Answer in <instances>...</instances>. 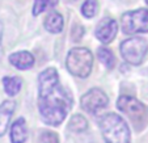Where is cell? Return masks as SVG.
Masks as SVG:
<instances>
[{"instance_id":"18","label":"cell","mask_w":148,"mask_h":143,"mask_svg":"<svg viewBox=\"0 0 148 143\" xmlns=\"http://www.w3.org/2000/svg\"><path fill=\"white\" fill-rule=\"evenodd\" d=\"M41 143H59V138L53 131H43L39 137Z\"/></svg>"},{"instance_id":"16","label":"cell","mask_w":148,"mask_h":143,"mask_svg":"<svg viewBox=\"0 0 148 143\" xmlns=\"http://www.w3.org/2000/svg\"><path fill=\"white\" fill-rule=\"evenodd\" d=\"M56 4H58V0H34L33 11H32L33 16H38V14L54 8Z\"/></svg>"},{"instance_id":"10","label":"cell","mask_w":148,"mask_h":143,"mask_svg":"<svg viewBox=\"0 0 148 143\" xmlns=\"http://www.w3.org/2000/svg\"><path fill=\"white\" fill-rule=\"evenodd\" d=\"M34 62L36 60H34L33 54L29 51H17V53L11 54V56H9V63L13 67H16L17 70L21 71L29 70L30 67H33Z\"/></svg>"},{"instance_id":"4","label":"cell","mask_w":148,"mask_h":143,"mask_svg":"<svg viewBox=\"0 0 148 143\" xmlns=\"http://www.w3.org/2000/svg\"><path fill=\"white\" fill-rule=\"evenodd\" d=\"M117 107L123 114L127 116L138 131H142L148 124V107L131 96H121L117 101Z\"/></svg>"},{"instance_id":"2","label":"cell","mask_w":148,"mask_h":143,"mask_svg":"<svg viewBox=\"0 0 148 143\" xmlns=\"http://www.w3.org/2000/svg\"><path fill=\"white\" fill-rule=\"evenodd\" d=\"M105 143H131V134L126 121L115 113H108L100 120Z\"/></svg>"},{"instance_id":"20","label":"cell","mask_w":148,"mask_h":143,"mask_svg":"<svg viewBox=\"0 0 148 143\" xmlns=\"http://www.w3.org/2000/svg\"><path fill=\"white\" fill-rule=\"evenodd\" d=\"M145 1H147V4H148V0H145Z\"/></svg>"},{"instance_id":"14","label":"cell","mask_w":148,"mask_h":143,"mask_svg":"<svg viewBox=\"0 0 148 143\" xmlns=\"http://www.w3.org/2000/svg\"><path fill=\"white\" fill-rule=\"evenodd\" d=\"M97 56H98V59H100V62L106 68H109V70H112V68L115 66L114 54H113L108 47H105V46H102V47H100L97 50Z\"/></svg>"},{"instance_id":"5","label":"cell","mask_w":148,"mask_h":143,"mask_svg":"<svg viewBox=\"0 0 148 143\" xmlns=\"http://www.w3.org/2000/svg\"><path fill=\"white\" fill-rule=\"evenodd\" d=\"M121 55L127 63L132 66H139L144 60L148 53L147 41L142 37H132L121 43Z\"/></svg>"},{"instance_id":"8","label":"cell","mask_w":148,"mask_h":143,"mask_svg":"<svg viewBox=\"0 0 148 143\" xmlns=\"http://www.w3.org/2000/svg\"><path fill=\"white\" fill-rule=\"evenodd\" d=\"M117 32H118L117 21L114 19H112V17H105L97 24L95 36L100 42H102L103 45H108L115 38Z\"/></svg>"},{"instance_id":"17","label":"cell","mask_w":148,"mask_h":143,"mask_svg":"<svg viewBox=\"0 0 148 143\" xmlns=\"http://www.w3.org/2000/svg\"><path fill=\"white\" fill-rule=\"evenodd\" d=\"M98 9H100V6L97 0H85L81 6V13L87 19H92L98 13Z\"/></svg>"},{"instance_id":"7","label":"cell","mask_w":148,"mask_h":143,"mask_svg":"<svg viewBox=\"0 0 148 143\" xmlns=\"http://www.w3.org/2000/svg\"><path fill=\"white\" fill-rule=\"evenodd\" d=\"M81 108L90 114H96L109 104V98L106 93L100 88H92L81 97Z\"/></svg>"},{"instance_id":"11","label":"cell","mask_w":148,"mask_h":143,"mask_svg":"<svg viewBox=\"0 0 148 143\" xmlns=\"http://www.w3.org/2000/svg\"><path fill=\"white\" fill-rule=\"evenodd\" d=\"M28 139V127L25 118L20 117L11 126V143H25Z\"/></svg>"},{"instance_id":"19","label":"cell","mask_w":148,"mask_h":143,"mask_svg":"<svg viewBox=\"0 0 148 143\" xmlns=\"http://www.w3.org/2000/svg\"><path fill=\"white\" fill-rule=\"evenodd\" d=\"M1 41H3V25L0 23V62L3 59V47H1Z\"/></svg>"},{"instance_id":"13","label":"cell","mask_w":148,"mask_h":143,"mask_svg":"<svg viewBox=\"0 0 148 143\" xmlns=\"http://www.w3.org/2000/svg\"><path fill=\"white\" fill-rule=\"evenodd\" d=\"M3 87L5 93L9 97L18 95V92L23 88V80L18 76H5L3 78Z\"/></svg>"},{"instance_id":"6","label":"cell","mask_w":148,"mask_h":143,"mask_svg":"<svg viewBox=\"0 0 148 143\" xmlns=\"http://www.w3.org/2000/svg\"><path fill=\"white\" fill-rule=\"evenodd\" d=\"M121 26L125 34H138L148 32V9L140 8L126 12L121 19Z\"/></svg>"},{"instance_id":"3","label":"cell","mask_w":148,"mask_h":143,"mask_svg":"<svg viewBox=\"0 0 148 143\" xmlns=\"http://www.w3.org/2000/svg\"><path fill=\"white\" fill-rule=\"evenodd\" d=\"M66 67L73 76L85 79L90 75L93 67V54L87 47H73L68 51Z\"/></svg>"},{"instance_id":"15","label":"cell","mask_w":148,"mask_h":143,"mask_svg":"<svg viewBox=\"0 0 148 143\" xmlns=\"http://www.w3.org/2000/svg\"><path fill=\"white\" fill-rule=\"evenodd\" d=\"M88 127V121L87 118L81 114H75L68 122V129L72 133H81L85 131Z\"/></svg>"},{"instance_id":"1","label":"cell","mask_w":148,"mask_h":143,"mask_svg":"<svg viewBox=\"0 0 148 143\" xmlns=\"http://www.w3.org/2000/svg\"><path fill=\"white\" fill-rule=\"evenodd\" d=\"M73 101L62 87L58 71L49 67L38 76V109L43 122L58 126L66 120Z\"/></svg>"},{"instance_id":"9","label":"cell","mask_w":148,"mask_h":143,"mask_svg":"<svg viewBox=\"0 0 148 143\" xmlns=\"http://www.w3.org/2000/svg\"><path fill=\"white\" fill-rule=\"evenodd\" d=\"M14 109H16V102L13 100H5L0 104V137H3L8 130Z\"/></svg>"},{"instance_id":"12","label":"cell","mask_w":148,"mask_h":143,"mask_svg":"<svg viewBox=\"0 0 148 143\" xmlns=\"http://www.w3.org/2000/svg\"><path fill=\"white\" fill-rule=\"evenodd\" d=\"M45 29L49 33H54L58 34L63 30V26H64V20L62 17V14L59 12H50L47 14V17L45 19Z\"/></svg>"}]
</instances>
